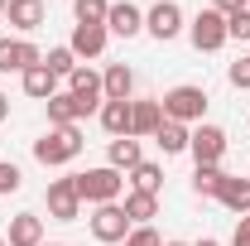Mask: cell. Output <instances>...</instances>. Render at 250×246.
Wrapping results in <instances>:
<instances>
[{"label": "cell", "mask_w": 250, "mask_h": 246, "mask_svg": "<svg viewBox=\"0 0 250 246\" xmlns=\"http://www.w3.org/2000/svg\"><path fill=\"white\" fill-rule=\"evenodd\" d=\"M197 246H221V242H217V237H202V242H197Z\"/></svg>", "instance_id": "cell-35"}, {"label": "cell", "mask_w": 250, "mask_h": 246, "mask_svg": "<svg viewBox=\"0 0 250 246\" xmlns=\"http://www.w3.org/2000/svg\"><path fill=\"white\" fill-rule=\"evenodd\" d=\"M145 29L154 34L159 44H168V39H178V29H183V10H178L173 0H159L154 10L145 15Z\"/></svg>", "instance_id": "cell-9"}, {"label": "cell", "mask_w": 250, "mask_h": 246, "mask_svg": "<svg viewBox=\"0 0 250 246\" xmlns=\"http://www.w3.org/2000/svg\"><path fill=\"white\" fill-rule=\"evenodd\" d=\"M101 125L111 140L130 135V101H101Z\"/></svg>", "instance_id": "cell-18"}, {"label": "cell", "mask_w": 250, "mask_h": 246, "mask_svg": "<svg viewBox=\"0 0 250 246\" xmlns=\"http://www.w3.org/2000/svg\"><path fill=\"white\" fill-rule=\"evenodd\" d=\"M226 77H231V87L250 92V53H246V58H236V63H231V73H226Z\"/></svg>", "instance_id": "cell-30"}, {"label": "cell", "mask_w": 250, "mask_h": 246, "mask_svg": "<svg viewBox=\"0 0 250 246\" xmlns=\"http://www.w3.org/2000/svg\"><path fill=\"white\" fill-rule=\"evenodd\" d=\"M188 150H192L197 164H221V154H226V130H221V125H197L192 140H188Z\"/></svg>", "instance_id": "cell-8"}, {"label": "cell", "mask_w": 250, "mask_h": 246, "mask_svg": "<svg viewBox=\"0 0 250 246\" xmlns=\"http://www.w3.org/2000/svg\"><path fill=\"white\" fill-rule=\"evenodd\" d=\"M10 246H43V217L39 213H20L10 217V237H5Z\"/></svg>", "instance_id": "cell-13"}, {"label": "cell", "mask_w": 250, "mask_h": 246, "mask_svg": "<svg viewBox=\"0 0 250 246\" xmlns=\"http://www.w3.org/2000/svg\"><path fill=\"white\" fill-rule=\"evenodd\" d=\"M106 10H111V0H72L77 25H106Z\"/></svg>", "instance_id": "cell-26"}, {"label": "cell", "mask_w": 250, "mask_h": 246, "mask_svg": "<svg viewBox=\"0 0 250 246\" xmlns=\"http://www.w3.org/2000/svg\"><path fill=\"white\" fill-rule=\"evenodd\" d=\"M246 10H250V0H246Z\"/></svg>", "instance_id": "cell-40"}, {"label": "cell", "mask_w": 250, "mask_h": 246, "mask_svg": "<svg viewBox=\"0 0 250 246\" xmlns=\"http://www.w3.org/2000/svg\"><path fill=\"white\" fill-rule=\"evenodd\" d=\"M72 184H77V198L82 203H116L121 198V188H125V179H121V169H111V164H101V169H87V174H72Z\"/></svg>", "instance_id": "cell-2"}, {"label": "cell", "mask_w": 250, "mask_h": 246, "mask_svg": "<svg viewBox=\"0 0 250 246\" xmlns=\"http://www.w3.org/2000/svg\"><path fill=\"white\" fill-rule=\"evenodd\" d=\"M92 237L96 242H111V246H121L125 237H130V217H125L121 203H101L92 213Z\"/></svg>", "instance_id": "cell-4"}, {"label": "cell", "mask_w": 250, "mask_h": 246, "mask_svg": "<svg viewBox=\"0 0 250 246\" xmlns=\"http://www.w3.org/2000/svg\"><path fill=\"white\" fill-rule=\"evenodd\" d=\"M106 39H111V29H106V25H77V29H72V39H67V49H72L77 58H96V53L106 49Z\"/></svg>", "instance_id": "cell-12"}, {"label": "cell", "mask_w": 250, "mask_h": 246, "mask_svg": "<svg viewBox=\"0 0 250 246\" xmlns=\"http://www.w3.org/2000/svg\"><path fill=\"white\" fill-rule=\"evenodd\" d=\"M121 246H164V242H159L154 227H130V237H125Z\"/></svg>", "instance_id": "cell-31"}, {"label": "cell", "mask_w": 250, "mask_h": 246, "mask_svg": "<svg viewBox=\"0 0 250 246\" xmlns=\"http://www.w3.org/2000/svg\"><path fill=\"white\" fill-rule=\"evenodd\" d=\"M24 92L39 97V101H48V97H58V77L39 63V68H29V73H24Z\"/></svg>", "instance_id": "cell-23"}, {"label": "cell", "mask_w": 250, "mask_h": 246, "mask_svg": "<svg viewBox=\"0 0 250 246\" xmlns=\"http://www.w3.org/2000/svg\"><path fill=\"white\" fill-rule=\"evenodd\" d=\"M188 140H192V130H188V125H178V121H164V125L154 130V145H159L164 154H183Z\"/></svg>", "instance_id": "cell-19"}, {"label": "cell", "mask_w": 250, "mask_h": 246, "mask_svg": "<svg viewBox=\"0 0 250 246\" xmlns=\"http://www.w3.org/2000/svg\"><path fill=\"white\" fill-rule=\"evenodd\" d=\"M5 15H10V25H15L20 34H34L39 25H43V15H48V10H43V0H10V5H5Z\"/></svg>", "instance_id": "cell-14"}, {"label": "cell", "mask_w": 250, "mask_h": 246, "mask_svg": "<svg viewBox=\"0 0 250 246\" xmlns=\"http://www.w3.org/2000/svg\"><path fill=\"white\" fill-rule=\"evenodd\" d=\"M125 217L149 227V217H159V198L154 193H125Z\"/></svg>", "instance_id": "cell-22"}, {"label": "cell", "mask_w": 250, "mask_h": 246, "mask_svg": "<svg viewBox=\"0 0 250 246\" xmlns=\"http://www.w3.org/2000/svg\"><path fill=\"white\" fill-rule=\"evenodd\" d=\"M159 106H164V121L192 125V121H202V111H207V92L192 87V82H183V87H173V92L159 97Z\"/></svg>", "instance_id": "cell-3"}, {"label": "cell", "mask_w": 250, "mask_h": 246, "mask_svg": "<svg viewBox=\"0 0 250 246\" xmlns=\"http://www.w3.org/2000/svg\"><path fill=\"white\" fill-rule=\"evenodd\" d=\"M106 159H111V169H135L145 154H140V140H135V135H121V140H111Z\"/></svg>", "instance_id": "cell-20"}, {"label": "cell", "mask_w": 250, "mask_h": 246, "mask_svg": "<svg viewBox=\"0 0 250 246\" xmlns=\"http://www.w3.org/2000/svg\"><path fill=\"white\" fill-rule=\"evenodd\" d=\"M0 246H10V242H5V237H0Z\"/></svg>", "instance_id": "cell-38"}, {"label": "cell", "mask_w": 250, "mask_h": 246, "mask_svg": "<svg viewBox=\"0 0 250 246\" xmlns=\"http://www.w3.org/2000/svg\"><path fill=\"white\" fill-rule=\"evenodd\" d=\"M188 34H192V49H197V53H217L221 44H226V15H221V10H202Z\"/></svg>", "instance_id": "cell-5"}, {"label": "cell", "mask_w": 250, "mask_h": 246, "mask_svg": "<svg viewBox=\"0 0 250 246\" xmlns=\"http://www.w3.org/2000/svg\"><path fill=\"white\" fill-rule=\"evenodd\" d=\"M212 10H221V15H236V10H246V0H212Z\"/></svg>", "instance_id": "cell-33"}, {"label": "cell", "mask_w": 250, "mask_h": 246, "mask_svg": "<svg viewBox=\"0 0 250 246\" xmlns=\"http://www.w3.org/2000/svg\"><path fill=\"white\" fill-rule=\"evenodd\" d=\"M130 184H135V193H154V198H159V188H164V169L149 164V159H140V164L130 169Z\"/></svg>", "instance_id": "cell-24"}, {"label": "cell", "mask_w": 250, "mask_h": 246, "mask_svg": "<svg viewBox=\"0 0 250 246\" xmlns=\"http://www.w3.org/2000/svg\"><path fill=\"white\" fill-rule=\"evenodd\" d=\"M164 246H188V242H164Z\"/></svg>", "instance_id": "cell-36"}, {"label": "cell", "mask_w": 250, "mask_h": 246, "mask_svg": "<svg viewBox=\"0 0 250 246\" xmlns=\"http://www.w3.org/2000/svg\"><path fill=\"white\" fill-rule=\"evenodd\" d=\"M43 246H48V242H43ZM53 246H62V242H53Z\"/></svg>", "instance_id": "cell-39"}, {"label": "cell", "mask_w": 250, "mask_h": 246, "mask_svg": "<svg viewBox=\"0 0 250 246\" xmlns=\"http://www.w3.org/2000/svg\"><path fill=\"white\" fill-rule=\"evenodd\" d=\"M130 87H135V73H130L125 63H111V68L101 73V92H106V101H130Z\"/></svg>", "instance_id": "cell-16"}, {"label": "cell", "mask_w": 250, "mask_h": 246, "mask_svg": "<svg viewBox=\"0 0 250 246\" xmlns=\"http://www.w3.org/2000/svg\"><path fill=\"white\" fill-rule=\"evenodd\" d=\"M159 125H164L159 101H130V135H154Z\"/></svg>", "instance_id": "cell-17"}, {"label": "cell", "mask_w": 250, "mask_h": 246, "mask_svg": "<svg viewBox=\"0 0 250 246\" xmlns=\"http://www.w3.org/2000/svg\"><path fill=\"white\" fill-rule=\"evenodd\" d=\"M77 116H82V106H77L72 92L48 97V125H77Z\"/></svg>", "instance_id": "cell-21"}, {"label": "cell", "mask_w": 250, "mask_h": 246, "mask_svg": "<svg viewBox=\"0 0 250 246\" xmlns=\"http://www.w3.org/2000/svg\"><path fill=\"white\" fill-rule=\"evenodd\" d=\"M43 68H48L53 77H67V73L77 68V53H72L67 44H62V49H48V53H43Z\"/></svg>", "instance_id": "cell-27"}, {"label": "cell", "mask_w": 250, "mask_h": 246, "mask_svg": "<svg viewBox=\"0 0 250 246\" xmlns=\"http://www.w3.org/2000/svg\"><path fill=\"white\" fill-rule=\"evenodd\" d=\"M20 184H24V174H20V164H10V159H0V198H5V193H20Z\"/></svg>", "instance_id": "cell-29"}, {"label": "cell", "mask_w": 250, "mask_h": 246, "mask_svg": "<svg viewBox=\"0 0 250 246\" xmlns=\"http://www.w3.org/2000/svg\"><path fill=\"white\" fill-rule=\"evenodd\" d=\"M67 82H72V97H77V106H82V116H92V111H101V101H106V92H101V77H96L92 68H72L67 73Z\"/></svg>", "instance_id": "cell-6"}, {"label": "cell", "mask_w": 250, "mask_h": 246, "mask_svg": "<svg viewBox=\"0 0 250 246\" xmlns=\"http://www.w3.org/2000/svg\"><path fill=\"white\" fill-rule=\"evenodd\" d=\"M5 5H10V0H0V15H5Z\"/></svg>", "instance_id": "cell-37"}, {"label": "cell", "mask_w": 250, "mask_h": 246, "mask_svg": "<svg viewBox=\"0 0 250 246\" xmlns=\"http://www.w3.org/2000/svg\"><path fill=\"white\" fill-rule=\"evenodd\" d=\"M106 29L121 34V39H135V34L145 29V15H140V5H130V0H116V5L106 10Z\"/></svg>", "instance_id": "cell-11"}, {"label": "cell", "mask_w": 250, "mask_h": 246, "mask_svg": "<svg viewBox=\"0 0 250 246\" xmlns=\"http://www.w3.org/2000/svg\"><path fill=\"white\" fill-rule=\"evenodd\" d=\"M5 116H10V97L0 92V121H5Z\"/></svg>", "instance_id": "cell-34"}, {"label": "cell", "mask_w": 250, "mask_h": 246, "mask_svg": "<svg viewBox=\"0 0 250 246\" xmlns=\"http://www.w3.org/2000/svg\"><path fill=\"white\" fill-rule=\"evenodd\" d=\"M221 179H226L221 164H197V169H192V193H197V198H217Z\"/></svg>", "instance_id": "cell-25"}, {"label": "cell", "mask_w": 250, "mask_h": 246, "mask_svg": "<svg viewBox=\"0 0 250 246\" xmlns=\"http://www.w3.org/2000/svg\"><path fill=\"white\" fill-rule=\"evenodd\" d=\"M217 203L221 208H231L236 217H246L250 213V179H221V188H217Z\"/></svg>", "instance_id": "cell-15"}, {"label": "cell", "mask_w": 250, "mask_h": 246, "mask_svg": "<svg viewBox=\"0 0 250 246\" xmlns=\"http://www.w3.org/2000/svg\"><path fill=\"white\" fill-rule=\"evenodd\" d=\"M231 246H250V217H236V237Z\"/></svg>", "instance_id": "cell-32"}, {"label": "cell", "mask_w": 250, "mask_h": 246, "mask_svg": "<svg viewBox=\"0 0 250 246\" xmlns=\"http://www.w3.org/2000/svg\"><path fill=\"white\" fill-rule=\"evenodd\" d=\"M226 39H241V44H250V10L226 15Z\"/></svg>", "instance_id": "cell-28"}, {"label": "cell", "mask_w": 250, "mask_h": 246, "mask_svg": "<svg viewBox=\"0 0 250 246\" xmlns=\"http://www.w3.org/2000/svg\"><path fill=\"white\" fill-rule=\"evenodd\" d=\"M77 154H82V130H77V125H48V130L34 140V159L48 164V169H58V164L77 159Z\"/></svg>", "instance_id": "cell-1"}, {"label": "cell", "mask_w": 250, "mask_h": 246, "mask_svg": "<svg viewBox=\"0 0 250 246\" xmlns=\"http://www.w3.org/2000/svg\"><path fill=\"white\" fill-rule=\"evenodd\" d=\"M39 63H43V53L29 39H0V73H29Z\"/></svg>", "instance_id": "cell-7"}, {"label": "cell", "mask_w": 250, "mask_h": 246, "mask_svg": "<svg viewBox=\"0 0 250 246\" xmlns=\"http://www.w3.org/2000/svg\"><path fill=\"white\" fill-rule=\"evenodd\" d=\"M77 213H82L77 184H72V179H53V184H48V217H58V222H72Z\"/></svg>", "instance_id": "cell-10"}]
</instances>
